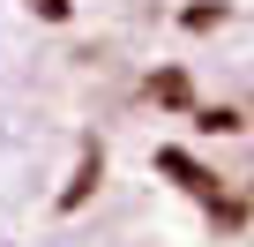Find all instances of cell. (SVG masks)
Listing matches in <instances>:
<instances>
[{"label": "cell", "mask_w": 254, "mask_h": 247, "mask_svg": "<svg viewBox=\"0 0 254 247\" xmlns=\"http://www.w3.org/2000/svg\"><path fill=\"white\" fill-rule=\"evenodd\" d=\"M194 128H202V135H239L247 120H239L232 105H202V112H194Z\"/></svg>", "instance_id": "obj_2"}, {"label": "cell", "mask_w": 254, "mask_h": 247, "mask_svg": "<svg viewBox=\"0 0 254 247\" xmlns=\"http://www.w3.org/2000/svg\"><path fill=\"white\" fill-rule=\"evenodd\" d=\"M150 97L180 112V105H187V75H180V68H165V75H150Z\"/></svg>", "instance_id": "obj_3"}, {"label": "cell", "mask_w": 254, "mask_h": 247, "mask_svg": "<svg viewBox=\"0 0 254 247\" xmlns=\"http://www.w3.org/2000/svg\"><path fill=\"white\" fill-rule=\"evenodd\" d=\"M97 172H105V165H97V158H82V172L67 180V195H60V210H75V202H82V195L97 187Z\"/></svg>", "instance_id": "obj_4"}, {"label": "cell", "mask_w": 254, "mask_h": 247, "mask_svg": "<svg viewBox=\"0 0 254 247\" xmlns=\"http://www.w3.org/2000/svg\"><path fill=\"white\" fill-rule=\"evenodd\" d=\"M180 23H187V30H209V23H224V8H209V0H202V8H187Z\"/></svg>", "instance_id": "obj_5"}, {"label": "cell", "mask_w": 254, "mask_h": 247, "mask_svg": "<svg viewBox=\"0 0 254 247\" xmlns=\"http://www.w3.org/2000/svg\"><path fill=\"white\" fill-rule=\"evenodd\" d=\"M157 172H165L172 187H187V195H202V202L217 195V180H209V172H202V165H194L187 150H157Z\"/></svg>", "instance_id": "obj_1"}, {"label": "cell", "mask_w": 254, "mask_h": 247, "mask_svg": "<svg viewBox=\"0 0 254 247\" xmlns=\"http://www.w3.org/2000/svg\"><path fill=\"white\" fill-rule=\"evenodd\" d=\"M30 8H38L45 23H67V15H75V0H30Z\"/></svg>", "instance_id": "obj_6"}]
</instances>
